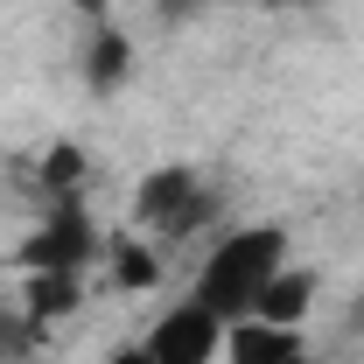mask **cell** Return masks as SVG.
I'll return each mask as SVG.
<instances>
[{
	"instance_id": "52a82bcc",
	"label": "cell",
	"mask_w": 364,
	"mask_h": 364,
	"mask_svg": "<svg viewBox=\"0 0 364 364\" xmlns=\"http://www.w3.org/2000/svg\"><path fill=\"white\" fill-rule=\"evenodd\" d=\"M134 77V36L119 21H98L91 28V49H85V85L91 91H119Z\"/></svg>"
},
{
	"instance_id": "5b68a950",
	"label": "cell",
	"mask_w": 364,
	"mask_h": 364,
	"mask_svg": "<svg viewBox=\"0 0 364 364\" xmlns=\"http://www.w3.org/2000/svg\"><path fill=\"white\" fill-rule=\"evenodd\" d=\"M225 364H309V343H301V329H287V322H231L225 329Z\"/></svg>"
},
{
	"instance_id": "277c9868",
	"label": "cell",
	"mask_w": 364,
	"mask_h": 364,
	"mask_svg": "<svg viewBox=\"0 0 364 364\" xmlns=\"http://www.w3.org/2000/svg\"><path fill=\"white\" fill-rule=\"evenodd\" d=\"M225 316H210L196 294H182L176 309H161L154 316V329L140 336L147 350H154V364H218L225 358Z\"/></svg>"
},
{
	"instance_id": "7c38bea8",
	"label": "cell",
	"mask_w": 364,
	"mask_h": 364,
	"mask_svg": "<svg viewBox=\"0 0 364 364\" xmlns=\"http://www.w3.org/2000/svg\"><path fill=\"white\" fill-rule=\"evenodd\" d=\"M70 7H77V14H85L91 28H98V21H112V0H70Z\"/></svg>"
},
{
	"instance_id": "7a4b0ae2",
	"label": "cell",
	"mask_w": 364,
	"mask_h": 364,
	"mask_svg": "<svg viewBox=\"0 0 364 364\" xmlns=\"http://www.w3.org/2000/svg\"><path fill=\"white\" fill-rule=\"evenodd\" d=\"M134 218H140L147 231H161V238H196V231L218 218V189L196 176V168L168 161V168L140 176V189H134Z\"/></svg>"
},
{
	"instance_id": "3957f363",
	"label": "cell",
	"mask_w": 364,
	"mask_h": 364,
	"mask_svg": "<svg viewBox=\"0 0 364 364\" xmlns=\"http://www.w3.org/2000/svg\"><path fill=\"white\" fill-rule=\"evenodd\" d=\"M98 252H105V238H98L85 203H49V218L14 245V267L21 273H85Z\"/></svg>"
},
{
	"instance_id": "8992f818",
	"label": "cell",
	"mask_w": 364,
	"mask_h": 364,
	"mask_svg": "<svg viewBox=\"0 0 364 364\" xmlns=\"http://www.w3.org/2000/svg\"><path fill=\"white\" fill-rule=\"evenodd\" d=\"M85 309V273H21V316L28 322H63Z\"/></svg>"
},
{
	"instance_id": "9c48e42d",
	"label": "cell",
	"mask_w": 364,
	"mask_h": 364,
	"mask_svg": "<svg viewBox=\"0 0 364 364\" xmlns=\"http://www.w3.org/2000/svg\"><path fill=\"white\" fill-rule=\"evenodd\" d=\"M85 182H91V154L77 147V140H56L43 154V189L49 203H85Z\"/></svg>"
},
{
	"instance_id": "6da1fadb",
	"label": "cell",
	"mask_w": 364,
	"mask_h": 364,
	"mask_svg": "<svg viewBox=\"0 0 364 364\" xmlns=\"http://www.w3.org/2000/svg\"><path fill=\"white\" fill-rule=\"evenodd\" d=\"M280 267H287V231L280 225H238V231H225V238L210 245V259L196 267V287H189V294H196L210 316L245 322Z\"/></svg>"
},
{
	"instance_id": "30bf717a",
	"label": "cell",
	"mask_w": 364,
	"mask_h": 364,
	"mask_svg": "<svg viewBox=\"0 0 364 364\" xmlns=\"http://www.w3.org/2000/svg\"><path fill=\"white\" fill-rule=\"evenodd\" d=\"M154 280H161V252H154L147 238H112V287L147 294Z\"/></svg>"
},
{
	"instance_id": "ba28073f",
	"label": "cell",
	"mask_w": 364,
	"mask_h": 364,
	"mask_svg": "<svg viewBox=\"0 0 364 364\" xmlns=\"http://www.w3.org/2000/svg\"><path fill=\"white\" fill-rule=\"evenodd\" d=\"M316 273L309 267H280L267 280V294H259V309H252V316L259 322H287V329H301V322H309V309H316Z\"/></svg>"
},
{
	"instance_id": "5bb4252c",
	"label": "cell",
	"mask_w": 364,
	"mask_h": 364,
	"mask_svg": "<svg viewBox=\"0 0 364 364\" xmlns=\"http://www.w3.org/2000/svg\"><path fill=\"white\" fill-rule=\"evenodd\" d=\"M267 7H309V0H267Z\"/></svg>"
},
{
	"instance_id": "4fadbf2b",
	"label": "cell",
	"mask_w": 364,
	"mask_h": 364,
	"mask_svg": "<svg viewBox=\"0 0 364 364\" xmlns=\"http://www.w3.org/2000/svg\"><path fill=\"white\" fill-rule=\"evenodd\" d=\"M105 364H154V350H147V343H127V350H112Z\"/></svg>"
},
{
	"instance_id": "8fae6325",
	"label": "cell",
	"mask_w": 364,
	"mask_h": 364,
	"mask_svg": "<svg viewBox=\"0 0 364 364\" xmlns=\"http://www.w3.org/2000/svg\"><path fill=\"white\" fill-rule=\"evenodd\" d=\"M36 343H43V322H28L21 301H7V309H0V364H21Z\"/></svg>"
}]
</instances>
